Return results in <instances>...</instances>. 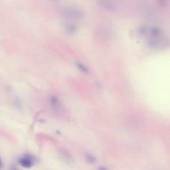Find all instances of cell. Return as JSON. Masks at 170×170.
<instances>
[{
	"instance_id": "obj_7",
	"label": "cell",
	"mask_w": 170,
	"mask_h": 170,
	"mask_svg": "<svg viewBox=\"0 0 170 170\" xmlns=\"http://www.w3.org/2000/svg\"><path fill=\"white\" fill-rule=\"evenodd\" d=\"M86 159L88 163H95L96 162V158L94 156L93 154H91V153H86Z\"/></svg>"
},
{
	"instance_id": "obj_1",
	"label": "cell",
	"mask_w": 170,
	"mask_h": 170,
	"mask_svg": "<svg viewBox=\"0 0 170 170\" xmlns=\"http://www.w3.org/2000/svg\"><path fill=\"white\" fill-rule=\"evenodd\" d=\"M64 17H67V19L72 21L81 20L84 17V14L82 11L79 10L75 8H68L63 11Z\"/></svg>"
},
{
	"instance_id": "obj_3",
	"label": "cell",
	"mask_w": 170,
	"mask_h": 170,
	"mask_svg": "<svg viewBox=\"0 0 170 170\" xmlns=\"http://www.w3.org/2000/svg\"><path fill=\"white\" fill-rule=\"evenodd\" d=\"M78 31V27L75 24H67L64 26V32L67 35H73V34L77 33Z\"/></svg>"
},
{
	"instance_id": "obj_6",
	"label": "cell",
	"mask_w": 170,
	"mask_h": 170,
	"mask_svg": "<svg viewBox=\"0 0 170 170\" xmlns=\"http://www.w3.org/2000/svg\"><path fill=\"white\" fill-rule=\"evenodd\" d=\"M75 65H76V67L78 70L81 71L82 73H85V74H88L89 73V68L85 65L84 63L82 62H80V61H76L75 62Z\"/></svg>"
},
{
	"instance_id": "obj_5",
	"label": "cell",
	"mask_w": 170,
	"mask_h": 170,
	"mask_svg": "<svg viewBox=\"0 0 170 170\" xmlns=\"http://www.w3.org/2000/svg\"><path fill=\"white\" fill-rule=\"evenodd\" d=\"M100 4H101V6L104 8H105L108 11H111L112 12V11H115V4H114L112 1H110V0H102Z\"/></svg>"
},
{
	"instance_id": "obj_2",
	"label": "cell",
	"mask_w": 170,
	"mask_h": 170,
	"mask_svg": "<svg viewBox=\"0 0 170 170\" xmlns=\"http://www.w3.org/2000/svg\"><path fill=\"white\" fill-rule=\"evenodd\" d=\"M19 164L21 166L26 168H30L33 166V159L31 156H25L19 159Z\"/></svg>"
},
{
	"instance_id": "obj_4",
	"label": "cell",
	"mask_w": 170,
	"mask_h": 170,
	"mask_svg": "<svg viewBox=\"0 0 170 170\" xmlns=\"http://www.w3.org/2000/svg\"><path fill=\"white\" fill-rule=\"evenodd\" d=\"M49 103H50L51 106L55 110H59V108L61 107L60 100L56 96H51L49 97Z\"/></svg>"
},
{
	"instance_id": "obj_9",
	"label": "cell",
	"mask_w": 170,
	"mask_h": 170,
	"mask_svg": "<svg viewBox=\"0 0 170 170\" xmlns=\"http://www.w3.org/2000/svg\"><path fill=\"white\" fill-rule=\"evenodd\" d=\"M2 167H3V161H2V159L0 158V169L2 168Z\"/></svg>"
},
{
	"instance_id": "obj_8",
	"label": "cell",
	"mask_w": 170,
	"mask_h": 170,
	"mask_svg": "<svg viewBox=\"0 0 170 170\" xmlns=\"http://www.w3.org/2000/svg\"><path fill=\"white\" fill-rule=\"evenodd\" d=\"M98 170H108V169H107L105 167L100 166V167H99V168H98Z\"/></svg>"
}]
</instances>
